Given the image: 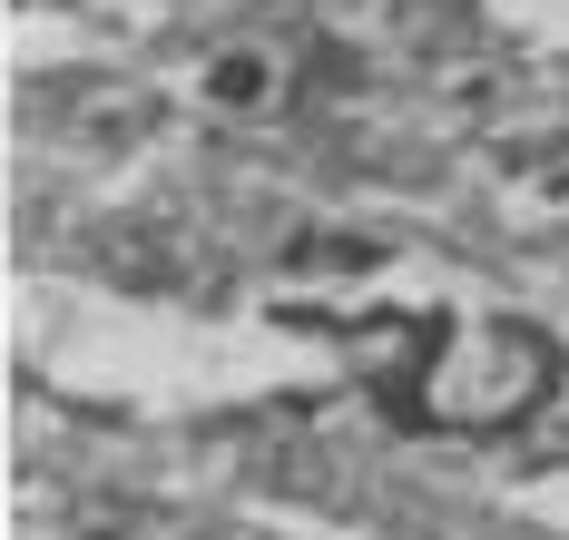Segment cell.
Returning a JSON list of instances; mask_svg holds the SVG:
<instances>
[{"instance_id":"cell-1","label":"cell","mask_w":569,"mask_h":540,"mask_svg":"<svg viewBox=\"0 0 569 540\" xmlns=\"http://www.w3.org/2000/svg\"><path fill=\"white\" fill-rule=\"evenodd\" d=\"M560 334L550 324H530V314H481V324H461L442 373H432V432H511V422L550 413V393H560Z\"/></svg>"},{"instance_id":"cell-2","label":"cell","mask_w":569,"mask_h":540,"mask_svg":"<svg viewBox=\"0 0 569 540\" xmlns=\"http://www.w3.org/2000/svg\"><path fill=\"white\" fill-rule=\"evenodd\" d=\"M266 89H276V69L256 60V50H227V60H207V99H217V109H266Z\"/></svg>"}]
</instances>
